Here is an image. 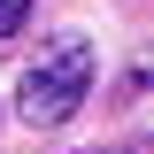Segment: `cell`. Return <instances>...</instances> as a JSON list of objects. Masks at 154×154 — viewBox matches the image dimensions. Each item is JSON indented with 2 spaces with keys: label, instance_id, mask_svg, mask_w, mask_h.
Segmentation results:
<instances>
[{
  "label": "cell",
  "instance_id": "obj_1",
  "mask_svg": "<svg viewBox=\"0 0 154 154\" xmlns=\"http://www.w3.org/2000/svg\"><path fill=\"white\" fill-rule=\"evenodd\" d=\"M85 93H93V38L62 31V38H46L31 54V69H23V85H16V116L46 131V123H69V116L85 108Z\"/></svg>",
  "mask_w": 154,
  "mask_h": 154
},
{
  "label": "cell",
  "instance_id": "obj_2",
  "mask_svg": "<svg viewBox=\"0 0 154 154\" xmlns=\"http://www.w3.org/2000/svg\"><path fill=\"white\" fill-rule=\"evenodd\" d=\"M23 23H31V0H0V38H16Z\"/></svg>",
  "mask_w": 154,
  "mask_h": 154
},
{
  "label": "cell",
  "instance_id": "obj_3",
  "mask_svg": "<svg viewBox=\"0 0 154 154\" xmlns=\"http://www.w3.org/2000/svg\"><path fill=\"white\" fill-rule=\"evenodd\" d=\"M93 154H131V146H93Z\"/></svg>",
  "mask_w": 154,
  "mask_h": 154
}]
</instances>
